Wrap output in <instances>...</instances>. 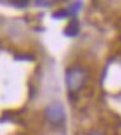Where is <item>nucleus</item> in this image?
Here are the masks:
<instances>
[{"label": "nucleus", "mask_w": 121, "mask_h": 135, "mask_svg": "<svg viewBox=\"0 0 121 135\" xmlns=\"http://www.w3.org/2000/svg\"><path fill=\"white\" fill-rule=\"evenodd\" d=\"M88 74L87 71L81 66H73L66 72V86H67L70 93H78L82 90V87L87 83Z\"/></svg>", "instance_id": "f257e3e1"}, {"label": "nucleus", "mask_w": 121, "mask_h": 135, "mask_svg": "<svg viewBox=\"0 0 121 135\" xmlns=\"http://www.w3.org/2000/svg\"><path fill=\"white\" fill-rule=\"evenodd\" d=\"M45 117L48 119V122H51L52 125H61L64 122L66 113L64 108L60 102H52L45 108Z\"/></svg>", "instance_id": "f03ea898"}, {"label": "nucleus", "mask_w": 121, "mask_h": 135, "mask_svg": "<svg viewBox=\"0 0 121 135\" xmlns=\"http://www.w3.org/2000/svg\"><path fill=\"white\" fill-rule=\"evenodd\" d=\"M76 33H78V23L76 21H72V23L69 24V27L66 29V35H69V36H75Z\"/></svg>", "instance_id": "7ed1b4c3"}, {"label": "nucleus", "mask_w": 121, "mask_h": 135, "mask_svg": "<svg viewBox=\"0 0 121 135\" xmlns=\"http://www.w3.org/2000/svg\"><path fill=\"white\" fill-rule=\"evenodd\" d=\"M82 6V3L81 2H78V3H72V5L67 8V11H69V14H76L78 11H79V8Z\"/></svg>", "instance_id": "20e7f679"}]
</instances>
